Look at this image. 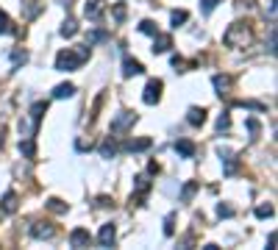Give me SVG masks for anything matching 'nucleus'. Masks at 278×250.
Returning <instances> with one entry per match:
<instances>
[{
	"label": "nucleus",
	"instance_id": "nucleus-21",
	"mask_svg": "<svg viewBox=\"0 0 278 250\" xmlns=\"http://www.w3.org/2000/svg\"><path fill=\"white\" fill-rule=\"evenodd\" d=\"M20 153L28 156V159H34V156H36V145H34V139H25V142H20Z\"/></svg>",
	"mask_w": 278,
	"mask_h": 250
},
{
	"label": "nucleus",
	"instance_id": "nucleus-10",
	"mask_svg": "<svg viewBox=\"0 0 278 250\" xmlns=\"http://www.w3.org/2000/svg\"><path fill=\"white\" fill-rule=\"evenodd\" d=\"M186 122H189V125H195V128H198V125H203V122H206V109L192 106L189 112H186Z\"/></svg>",
	"mask_w": 278,
	"mask_h": 250
},
{
	"label": "nucleus",
	"instance_id": "nucleus-17",
	"mask_svg": "<svg viewBox=\"0 0 278 250\" xmlns=\"http://www.w3.org/2000/svg\"><path fill=\"white\" fill-rule=\"evenodd\" d=\"M45 112H47V103H42V100L31 106V120H34V125H39V122H42Z\"/></svg>",
	"mask_w": 278,
	"mask_h": 250
},
{
	"label": "nucleus",
	"instance_id": "nucleus-35",
	"mask_svg": "<svg viewBox=\"0 0 278 250\" xmlns=\"http://www.w3.org/2000/svg\"><path fill=\"white\" fill-rule=\"evenodd\" d=\"M173 223H175V217H173V214H170V217H167V220H164V233H167V236H173V233H175V228H173Z\"/></svg>",
	"mask_w": 278,
	"mask_h": 250
},
{
	"label": "nucleus",
	"instance_id": "nucleus-11",
	"mask_svg": "<svg viewBox=\"0 0 278 250\" xmlns=\"http://www.w3.org/2000/svg\"><path fill=\"white\" fill-rule=\"evenodd\" d=\"M211 84H214V89H217L220 97H226L228 89H231V78H228V75H214V78H211Z\"/></svg>",
	"mask_w": 278,
	"mask_h": 250
},
{
	"label": "nucleus",
	"instance_id": "nucleus-4",
	"mask_svg": "<svg viewBox=\"0 0 278 250\" xmlns=\"http://www.w3.org/2000/svg\"><path fill=\"white\" fill-rule=\"evenodd\" d=\"M134 122H137V114H134V112H120L112 120V134H122V131H128Z\"/></svg>",
	"mask_w": 278,
	"mask_h": 250
},
{
	"label": "nucleus",
	"instance_id": "nucleus-1",
	"mask_svg": "<svg viewBox=\"0 0 278 250\" xmlns=\"http://www.w3.org/2000/svg\"><path fill=\"white\" fill-rule=\"evenodd\" d=\"M89 59V45L87 47H67L56 56V69L59 72H70V69H78L84 61Z\"/></svg>",
	"mask_w": 278,
	"mask_h": 250
},
{
	"label": "nucleus",
	"instance_id": "nucleus-33",
	"mask_svg": "<svg viewBox=\"0 0 278 250\" xmlns=\"http://www.w3.org/2000/svg\"><path fill=\"white\" fill-rule=\"evenodd\" d=\"M256 217H259V220H267V217H273V206H270V203H267V206H259V208H256Z\"/></svg>",
	"mask_w": 278,
	"mask_h": 250
},
{
	"label": "nucleus",
	"instance_id": "nucleus-18",
	"mask_svg": "<svg viewBox=\"0 0 278 250\" xmlns=\"http://www.w3.org/2000/svg\"><path fill=\"white\" fill-rule=\"evenodd\" d=\"M75 34H78V23H75L72 17H67L64 20V25H61V36H67L70 39V36H75Z\"/></svg>",
	"mask_w": 278,
	"mask_h": 250
},
{
	"label": "nucleus",
	"instance_id": "nucleus-7",
	"mask_svg": "<svg viewBox=\"0 0 278 250\" xmlns=\"http://www.w3.org/2000/svg\"><path fill=\"white\" fill-rule=\"evenodd\" d=\"M114 239H117V228H114L112 223H106L103 228H100V233H97V242H100V248H112Z\"/></svg>",
	"mask_w": 278,
	"mask_h": 250
},
{
	"label": "nucleus",
	"instance_id": "nucleus-19",
	"mask_svg": "<svg viewBox=\"0 0 278 250\" xmlns=\"http://www.w3.org/2000/svg\"><path fill=\"white\" fill-rule=\"evenodd\" d=\"M47 208H50L53 214H67V203H64V200H59V198H50V200H47Z\"/></svg>",
	"mask_w": 278,
	"mask_h": 250
},
{
	"label": "nucleus",
	"instance_id": "nucleus-36",
	"mask_svg": "<svg viewBox=\"0 0 278 250\" xmlns=\"http://www.w3.org/2000/svg\"><path fill=\"white\" fill-rule=\"evenodd\" d=\"M248 131H251V134H259V122H256V120H248Z\"/></svg>",
	"mask_w": 278,
	"mask_h": 250
},
{
	"label": "nucleus",
	"instance_id": "nucleus-2",
	"mask_svg": "<svg viewBox=\"0 0 278 250\" xmlns=\"http://www.w3.org/2000/svg\"><path fill=\"white\" fill-rule=\"evenodd\" d=\"M223 42H226L228 47H248V45L253 42L251 25H245V23H231L228 31L223 34Z\"/></svg>",
	"mask_w": 278,
	"mask_h": 250
},
{
	"label": "nucleus",
	"instance_id": "nucleus-24",
	"mask_svg": "<svg viewBox=\"0 0 278 250\" xmlns=\"http://www.w3.org/2000/svg\"><path fill=\"white\" fill-rule=\"evenodd\" d=\"M195 192H198V181H189V183H186V186L181 189V200H184V203H189Z\"/></svg>",
	"mask_w": 278,
	"mask_h": 250
},
{
	"label": "nucleus",
	"instance_id": "nucleus-3",
	"mask_svg": "<svg viewBox=\"0 0 278 250\" xmlns=\"http://www.w3.org/2000/svg\"><path fill=\"white\" fill-rule=\"evenodd\" d=\"M162 89H164V84L159 81V78H153V81H148V87H145V92H142V100L148 106L159 103L162 100Z\"/></svg>",
	"mask_w": 278,
	"mask_h": 250
},
{
	"label": "nucleus",
	"instance_id": "nucleus-29",
	"mask_svg": "<svg viewBox=\"0 0 278 250\" xmlns=\"http://www.w3.org/2000/svg\"><path fill=\"white\" fill-rule=\"evenodd\" d=\"M139 31H142V34H148V36L159 34V31H156V23H150V20H142V25H139Z\"/></svg>",
	"mask_w": 278,
	"mask_h": 250
},
{
	"label": "nucleus",
	"instance_id": "nucleus-16",
	"mask_svg": "<svg viewBox=\"0 0 278 250\" xmlns=\"http://www.w3.org/2000/svg\"><path fill=\"white\" fill-rule=\"evenodd\" d=\"M3 211H6V214H14V211H17V195H14V192H6V195H3Z\"/></svg>",
	"mask_w": 278,
	"mask_h": 250
},
{
	"label": "nucleus",
	"instance_id": "nucleus-25",
	"mask_svg": "<svg viewBox=\"0 0 278 250\" xmlns=\"http://www.w3.org/2000/svg\"><path fill=\"white\" fill-rule=\"evenodd\" d=\"M14 28H11V20H9V14L6 11H0V34H11Z\"/></svg>",
	"mask_w": 278,
	"mask_h": 250
},
{
	"label": "nucleus",
	"instance_id": "nucleus-5",
	"mask_svg": "<svg viewBox=\"0 0 278 250\" xmlns=\"http://www.w3.org/2000/svg\"><path fill=\"white\" fill-rule=\"evenodd\" d=\"M70 245L72 248H89L92 245V233L87 231V228H72V233H70Z\"/></svg>",
	"mask_w": 278,
	"mask_h": 250
},
{
	"label": "nucleus",
	"instance_id": "nucleus-26",
	"mask_svg": "<svg viewBox=\"0 0 278 250\" xmlns=\"http://www.w3.org/2000/svg\"><path fill=\"white\" fill-rule=\"evenodd\" d=\"M106 31H92V34H87V45H97V42H106Z\"/></svg>",
	"mask_w": 278,
	"mask_h": 250
},
{
	"label": "nucleus",
	"instance_id": "nucleus-8",
	"mask_svg": "<svg viewBox=\"0 0 278 250\" xmlns=\"http://www.w3.org/2000/svg\"><path fill=\"white\" fill-rule=\"evenodd\" d=\"M145 72V67H142V61H137V59H125L122 61V75L125 78H134V75H142Z\"/></svg>",
	"mask_w": 278,
	"mask_h": 250
},
{
	"label": "nucleus",
	"instance_id": "nucleus-6",
	"mask_svg": "<svg viewBox=\"0 0 278 250\" xmlns=\"http://www.w3.org/2000/svg\"><path fill=\"white\" fill-rule=\"evenodd\" d=\"M31 236L34 239H53L56 236V225L53 223H34L31 225Z\"/></svg>",
	"mask_w": 278,
	"mask_h": 250
},
{
	"label": "nucleus",
	"instance_id": "nucleus-15",
	"mask_svg": "<svg viewBox=\"0 0 278 250\" xmlns=\"http://www.w3.org/2000/svg\"><path fill=\"white\" fill-rule=\"evenodd\" d=\"M150 145H153V142L145 136V139H134V142H128V145H125V150H131V153H142V150H148Z\"/></svg>",
	"mask_w": 278,
	"mask_h": 250
},
{
	"label": "nucleus",
	"instance_id": "nucleus-14",
	"mask_svg": "<svg viewBox=\"0 0 278 250\" xmlns=\"http://www.w3.org/2000/svg\"><path fill=\"white\" fill-rule=\"evenodd\" d=\"M75 95V87H72V84H59V87L53 89V97H56V100H64V97H72Z\"/></svg>",
	"mask_w": 278,
	"mask_h": 250
},
{
	"label": "nucleus",
	"instance_id": "nucleus-22",
	"mask_svg": "<svg viewBox=\"0 0 278 250\" xmlns=\"http://www.w3.org/2000/svg\"><path fill=\"white\" fill-rule=\"evenodd\" d=\"M42 9H45V3H31V6H25V9H23V17H25V20H34Z\"/></svg>",
	"mask_w": 278,
	"mask_h": 250
},
{
	"label": "nucleus",
	"instance_id": "nucleus-31",
	"mask_svg": "<svg viewBox=\"0 0 278 250\" xmlns=\"http://www.w3.org/2000/svg\"><path fill=\"white\" fill-rule=\"evenodd\" d=\"M236 106H242V109H253V112H264V103H253V100H236Z\"/></svg>",
	"mask_w": 278,
	"mask_h": 250
},
{
	"label": "nucleus",
	"instance_id": "nucleus-9",
	"mask_svg": "<svg viewBox=\"0 0 278 250\" xmlns=\"http://www.w3.org/2000/svg\"><path fill=\"white\" fill-rule=\"evenodd\" d=\"M173 47V39L167 34H153V53H167Z\"/></svg>",
	"mask_w": 278,
	"mask_h": 250
},
{
	"label": "nucleus",
	"instance_id": "nucleus-20",
	"mask_svg": "<svg viewBox=\"0 0 278 250\" xmlns=\"http://www.w3.org/2000/svg\"><path fill=\"white\" fill-rule=\"evenodd\" d=\"M112 17L117 20V23H125V17H128V9H125V3H114V6H112Z\"/></svg>",
	"mask_w": 278,
	"mask_h": 250
},
{
	"label": "nucleus",
	"instance_id": "nucleus-37",
	"mask_svg": "<svg viewBox=\"0 0 278 250\" xmlns=\"http://www.w3.org/2000/svg\"><path fill=\"white\" fill-rule=\"evenodd\" d=\"M148 173H150V175H156V173H159V164H156V161H150V164H148Z\"/></svg>",
	"mask_w": 278,
	"mask_h": 250
},
{
	"label": "nucleus",
	"instance_id": "nucleus-13",
	"mask_svg": "<svg viewBox=\"0 0 278 250\" xmlns=\"http://www.w3.org/2000/svg\"><path fill=\"white\" fill-rule=\"evenodd\" d=\"M84 11H87V17H89V20H97L100 14H103V0H89Z\"/></svg>",
	"mask_w": 278,
	"mask_h": 250
},
{
	"label": "nucleus",
	"instance_id": "nucleus-28",
	"mask_svg": "<svg viewBox=\"0 0 278 250\" xmlns=\"http://www.w3.org/2000/svg\"><path fill=\"white\" fill-rule=\"evenodd\" d=\"M11 61H14V67L25 64V61H28V50H14V53H11Z\"/></svg>",
	"mask_w": 278,
	"mask_h": 250
},
{
	"label": "nucleus",
	"instance_id": "nucleus-34",
	"mask_svg": "<svg viewBox=\"0 0 278 250\" xmlns=\"http://www.w3.org/2000/svg\"><path fill=\"white\" fill-rule=\"evenodd\" d=\"M217 217H234V208L228 206V203H220V206H217Z\"/></svg>",
	"mask_w": 278,
	"mask_h": 250
},
{
	"label": "nucleus",
	"instance_id": "nucleus-23",
	"mask_svg": "<svg viewBox=\"0 0 278 250\" xmlns=\"http://www.w3.org/2000/svg\"><path fill=\"white\" fill-rule=\"evenodd\" d=\"M114 153H117V145H114L112 136H109V139L103 142V145H100V156H103V159H112Z\"/></svg>",
	"mask_w": 278,
	"mask_h": 250
},
{
	"label": "nucleus",
	"instance_id": "nucleus-32",
	"mask_svg": "<svg viewBox=\"0 0 278 250\" xmlns=\"http://www.w3.org/2000/svg\"><path fill=\"white\" fill-rule=\"evenodd\" d=\"M217 3H220V0H200V11H203V14H211Z\"/></svg>",
	"mask_w": 278,
	"mask_h": 250
},
{
	"label": "nucleus",
	"instance_id": "nucleus-38",
	"mask_svg": "<svg viewBox=\"0 0 278 250\" xmlns=\"http://www.w3.org/2000/svg\"><path fill=\"white\" fill-rule=\"evenodd\" d=\"M97 206H112V200H109V198L103 195V198H97Z\"/></svg>",
	"mask_w": 278,
	"mask_h": 250
},
{
	"label": "nucleus",
	"instance_id": "nucleus-12",
	"mask_svg": "<svg viewBox=\"0 0 278 250\" xmlns=\"http://www.w3.org/2000/svg\"><path fill=\"white\" fill-rule=\"evenodd\" d=\"M175 153L184 156V159H192V156H195V145H192L189 139H178V142H175Z\"/></svg>",
	"mask_w": 278,
	"mask_h": 250
},
{
	"label": "nucleus",
	"instance_id": "nucleus-30",
	"mask_svg": "<svg viewBox=\"0 0 278 250\" xmlns=\"http://www.w3.org/2000/svg\"><path fill=\"white\" fill-rule=\"evenodd\" d=\"M228 128H231V117H228V114H220V120H217V131H220V134H226Z\"/></svg>",
	"mask_w": 278,
	"mask_h": 250
},
{
	"label": "nucleus",
	"instance_id": "nucleus-27",
	"mask_svg": "<svg viewBox=\"0 0 278 250\" xmlns=\"http://www.w3.org/2000/svg\"><path fill=\"white\" fill-rule=\"evenodd\" d=\"M186 17H189L186 11H173V14H170V23H173V28H178L181 23H186Z\"/></svg>",
	"mask_w": 278,
	"mask_h": 250
}]
</instances>
